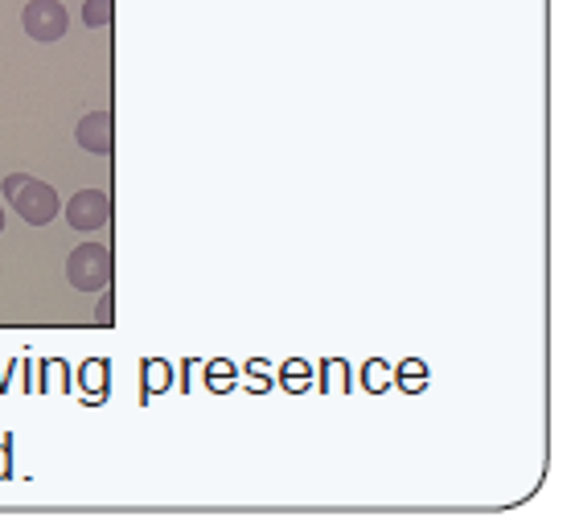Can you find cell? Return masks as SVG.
Listing matches in <instances>:
<instances>
[{
  "mask_svg": "<svg viewBox=\"0 0 575 530\" xmlns=\"http://www.w3.org/2000/svg\"><path fill=\"white\" fill-rule=\"evenodd\" d=\"M21 26H26V33L33 41H58L67 38L70 17L58 0H29L26 13H21Z\"/></svg>",
  "mask_w": 575,
  "mask_h": 530,
  "instance_id": "cell-4",
  "label": "cell"
},
{
  "mask_svg": "<svg viewBox=\"0 0 575 530\" xmlns=\"http://www.w3.org/2000/svg\"><path fill=\"white\" fill-rule=\"evenodd\" d=\"M116 276V259H111V247L103 243H79L67 259V280L79 292H103Z\"/></svg>",
  "mask_w": 575,
  "mask_h": 530,
  "instance_id": "cell-2",
  "label": "cell"
},
{
  "mask_svg": "<svg viewBox=\"0 0 575 530\" xmlns=\"http://www.w3.org/2000/svg\"><path fill=\"white\" fill-rule=\"evenodd\" d=\"M0 234H4V210H0Z\"/></svg>",
  "mask_w": 575,
  "mask_h": 530,
  "instance_id": "cell-8",
  "label": "cell"
},
{
  "mask_svg": "<svg viewBox=\"0 0 575 530\" xmlns=\"http://www.w3.org/2000/svg\"><path fill=\"white\" fill-rule=\"evenodd\" d=\"M99 321H103V326L111 321V297H103V304H99Z\"/></svg>",
  "mask_w": 575,
  "mask_h": 530,
  "instance_id": "cell-7",
  "label": "cell"
},
{
  "mask_svg": "<svg viewBox=\"0 0 575 530\" xmlns=\"http://www.w3.org/2000/svg\"><path fill=\"white\" fill-rule=\"evenodd\" d=\"M4 198L13 202V210L21 214V222H29V227H46V222H54L58 214V193L54 186H46V181H38V177L29 173H9L4 177Z\"/></svg>",
  "mask_w": 575,
  "mask_h": 530,
  "instance_id": "cell-1",
  "label": "cell"
},
{
  "mask_svg": "<svg viewBox=\"0 0 575 530\" xmlns=\"http://www.w3.org/2000/svg\"><path fill=\"white\" fill-rule=\"evenodd\" d=\"M75 140H79V149L95 152V157H111V149H116V116L111 111L82 116L79 128H75Z\"/></svg>",
  "mask_w": 575,
  "mask_h": 530,
  "instance_id": "cell-5",
  "label": "cell"
},
{
  "mask_svg": "<svg viewBox=\"0 0 575 530\" xmlns=\"http://www.w3.org/2000/svg\"><path fill=\"white\" fill-rule=\"evenodd\" d=\"M116 17V0H87L82 4V26L87 29H108Z\"/></svg>",
  "mask_w": 575,
  "mask_h": 530,
  "instance_id": "cell-6",
  "label": "cell"
},
{
  "mask_svg": "<svg viewBox=\"0 0 575 530\" xmlns=\"http://www.w3.org/2000/svg\"><path fill=\"white\" fill-rule=\"evenodd\" d=\"M67 222L79 234H95L111 222V193L108 190H79L67 202Z\"/></svg>",
  "mask_w": 575,
  "mask_h": 530,
  "instance_id": "cell-3",
  "label": "cell"
}]
</instances>
